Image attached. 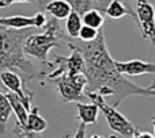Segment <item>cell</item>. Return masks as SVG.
Segmentation results:
<instances>
[{
    "label": "cell",
    "mask_w": 155,
    "mask_h": 138,
    "mask_svg": "<svg viewBox=\"0 0 155 138\" xmlns=\"http://www.w3.org/2000/svg\"><path fill=\"white\" fill-rule=\"evenodd\" d=\"M70 49H75L84 61V76L87 79L84 92H97L104 98H110V106L117 108L131 96L155 98V89L143 88L129 81L117 71L114 60L110 56L105 41L104 29H99L95 39L91 42H75L65 38Z\"/></svg>",
    "instance_id": "1"
},
{
    "label": "cell",
    "mask_w": 155,
    "mask_h": 138,
    "mask_svg": "<svg viewBox=\"0 0 155 138\" xmlns=\"http://www.w3.org/2000/svg\"><path fill=\"white\" fill-rule=\"evenodd\" d=\"M65 39V34L60 26L59 20L51 18L46 20L44 31L40 34H30L23 42L25 56L38 60L41 65H45L49 61L48 54L51 49L60 48V41Z\"/></svg>",
    "instance_id": "2"
},
{
    "label": "cell",
    "mask_w": 155,
    "mask_h": 138,
    "mask_svg": "<svg viewBox=\"0 0 155 138\" xmlns=\"http://www.w3.org/2000/svg\"><path fill=\"white\" fill-rule=\"evenodd\" d=\"M86 98H88L93 103H95L98 106L99 111L104 114L105 119H106L109 127L112 129L114 133H117L118 136H123L125 138L135 137V134L139 131V129L135 127L132 125V122H129L120 111H117V108L113 106H110L104 96H101L97 92H84Z\"/></svg>",
    "instance_id": "3"
},
{
    "label": "cell",
    "mask_w": 155,
    "mask_h": 138,
    "mask_svg": "<svg viewBox=\"0 0 155 138\" xmlns=\"http://www.w3.org/2000/svg\"><path fill=\"white\" fill-rule=\"evenodd\" d=\"M52 84L57 87L60 98L64 103L70 102H83L86 99L84 88L87 85V79L84 73L78 74H60L51 80Z\"/></svg>",
    "instance_id": "4"
},
{
    "label": "cell",
    "mask_w": 155,
    "mask_h": 138,
    "mask_svg": "<svg viewBox=\"0 0 155 138\" xmlns=\"http://www.w3.org/2000/svg\"><path fill=\"white\" fill-rule=\"evenodd\" d=\"M136 4L137 30L144 39H148L155 48V10L148 0H134Z\"/></svg>",
    "instance_id": "5"
},
{
    "label": "cell",
    "mask_w": 155,
    "mask_h": 138,
    "mask_svg": "<svg viewBox=\"0 0 155 138\" xmlns=\"http://www.w3.org/2000/svg\"><path fill=\"white\" fill-rule=\"evenodd\" d=\"M34 27L29 29H8L0 26V52L10 54H25L23 42L30 34H33Z\"/></svg>",
    "instance_id": "6"
},
{
    "label": "cell",
    "mask_w": 155,
    "mask_h": 138,
    "mask_svg": "<svg viewBox=\"0 0 155 138\" xmlns=\"http://www.w3.org/2000/svg\"><path fill=\"white\" fill-rule=\"evenodd\" d=\"M0 81H2V84L4 85L8 91L16 93V95L21 98V100L23 102L27 111H30L31 103H33V98H34V92L27 88V83L23 81L21 74L14 71H7V69H4L3 72H0Z\"/></svg>",
    "instance_id": "7"
},
{
    "label": "cell",
    "mask_w": 155,
    "mask_h": 138,
    "mask_svg": "<svg viewBox=\"0 0 155 138\" xmlns=\"http://www.w3.org/2000/svg\"><path fill=\"white\" fill-rule=\"evenodd\" d=\"M48 18L44 12H37L33 16H23V15H12V16H2L0 18V26L8 27V29H44Z\"/></svg>",
    "instance_id": "8"
},
{
    "label": "cell",
    "mask_w": 155,
    "mask_h": 138,
    "mask_svg": "<svg viewBox=\"0 0 155 138\" xmlns=\"http://www.w3.org/2000/svg\"><path fill=\"white\" fill-rule=\"evenodd\" d=\"M117 71L123 76H142V74L155 73V64L142 60H129V61H114Z\"/></svg>",
    "instance_id": "9"
},
{
    "label": "cell",
    "mask_w": 155,
    "mask_h": 138,
    "mask_svg": "<svg viewBox=\"0 0 155 138\" xmlns=\"http://www.w3.org/2000/svg\"><path fill=\"white\" fill-rule=\"evenodd\" d=\"M104 15L107 16L109 19H112V20L121 19L123 16H129L137 26V18L136 14H135V10L132 8V5L129 3H125L123 0H112L105 8Z\"/></svg>",
    "instance_id": "10"
},
{
    "label": "cell",
    "mask_w": 155,
    "mask_h": 138,
    "mask_svg": "<svg viewBox=\"0 0 155 138\" xmlns=\"http://www.w3.org/2000/svg\"><path fill=\"white\" fill-rule=\"evenodd\" d=\"M76 110H78V119L83 125H95L98 121L99 108L95 103H83V102H76Z\"/></svg>",
    "instance_id": "11"
},
{
    "label": "cell",
    "mask_w": 155,
    "mask_h": 138,
    "mask_svg": "<svg viewBox=\"0 0 155 138\" xmlns=\"http://www.w3.org/2000/svg\"><path fill=\"white\" fill-rule=\"evenodd\" d=\"M5 96H7L8 102H10V104H11L12 112L15 114V117H16V123L15 125L19 126V127H23V126L26 125L27 114H29V111H27V108L25 107L23 102L21 100V98H19L16 93L11 92V91L5 92Z\"/></svg>",
    "instance_id": "12"
},
{
    "label": "cell",
    "mask_w": 155,
    "mask_h": 138,
    "mask_svg": "<svg viewBox=\"0 0 155 138\" xmlns=\"http://www.w3.org/2000/svg\"><path fill=\"white\" fill-rule=\"evenodd\" d=\"M45 11H48L52 15V18L57 19V20H63L71 14L72 8L68 4L67 0H51L46 4Z\"/></svg>",
    "instance_id": "13"
},
{
    "label": "cell",
    "mask_w": 155,
    "mask_h": 138,
    "mask_svg": "<svg viewBox=\"0 0 155 138\" xmlns=\"http://www.w3.org/2000/svg\"><path fill=\"white\" fill-rule=\"evenodd\" d=\"M11 114H12V108L8 102L5 93L0 89V136L5 133V127H7V122L10 119Z\"/></svg>",
    "instance_id": "14"
},
{
    "label": "cell",
    "mask_w": 155,
    "mask_h": 138,
    "mask_svg": "<svg viewBox=\"0 0 155 138\" xmlns=\"http://www.w3.org/2000/svg\"><path fill=\"white\" fill-rule=\"evenodd\" d=\"M104 22H105V15L102 12H99L98 10H95V8H91V10L86 11L82 15V23L97 30L102 29Z\"/></svg>",
    "instance_id": "15"
},
{
    "label": "cell",
    "mask_w": 155,
    "mask_h": 138,
    "mask_svg": "<svg viewBox=\"0 0 155 138\" xmlns=\"http://www.w3.org/2000/svg\"><path fill=\"white\" fill-rule=\"evenodd\" d=\"M82 16L75 11H71V14L65 18V33L70 38H78L79 30L82 27Z\"/></svg>",
    "instance_id": "16"
},
{
    "label": "cell",
    "mask_w": 155,
    "mask_h": 138,
    "mask_svg": "<svg viewBox=\"0 0 155 138\" xmlns=\"http://www.w3.org/2000/svg\"><path fill=\"white\" fill-rule=\"evenodd\" d=\"M68 4L71 5L72 11L78 12L80 16L86 12V11L91 10V8H95L97 10V3L98 0H67Z\"/></svg>",
    "instance_id": "17"
},
{
    "label": "cell",
    "mask_w": 155,
    "mask_h": 138,
    "mask_svg": "<svg viewBox=\"0 0 155 138\" xmlns=\"http://www.w3.org/2000/svg\"><path fill=\"white\" fill-rule=\"evenodd\" d=\"M98 33H99V30L93 29L90 26H86V24H82V27L79 30V34H78V38L82 42H91L93 39L97 38Z\"/></svg>",
    "instance_id": "18"
},
{
    "label": "cell",
    "mask_w": 155,
    "mask_h": 138,
    "mask_svg": "<svg viewBox=\"0 0 155 138\" xmlns=\"http://www.w3.org/2000/svg\"><path fill=\"white\" fill-rule=\"evenodd\" d=\"M33 0H0V8H5L14 3H31Z\"/></svg>",
    "instance_id": "19"
},
{
    "label": "cell",
    "mask_w": 155,
    "mask_h": 138,
    "mask_svg": "<svg viewBox=\"0 0 155 138\" xmlns=\"http://www.w3.org/2000/svg\"><path fill=\"white\" fill-rule=\"evenodd\" d=\"M110 2H112V0H98V3H97V10H98L99 12H102V14H104L105 8H106V5L109 4ZM123 2L129 3V2H131V0H123Z\"/></svg>",
    "instance_id": "20"
},
{
    "label": "cell",
    "mask_w": 155,
    "mask_h": 138,
    "mask_svg": "<svg viewBox=\"0 0 155 138\" xmlns=\"http://www.w3.org/2000/svg\"><path fill=\"white\" fill-rule=\"evenodd\" d=\"M72 138H86V125L80 123L78 130H76V133H75V136Z\"/></svg>",
    "instance_id": "21"
},
{
    "label": "cell",
    "mask_w": 155,
    "mask_h": 138,
    "mask_svg": "<svg viewBox=\"0 0 155 138\" xmlns=\"http://www.w3.org/2000/svg\"><path fill=\"white\" fill-rule=\"evenodd\" d=\"M135 138H155L153 134H150V133H147V131H137L136 134H135Z\"/></svg>",
    "instance_id": "22"
},
{
    "label": "cell",
    "mask_w": 155,
    "mask_h": 138,
    "mask_svg": "<svg viewBox=\"0 0 155 138\" xmlns=\"http://www.w3.org/2000/svg\"><path fill=\"white\" fill-rule=\"evenodd\" d=\"M37 2V4H38V7L41 8V10H45V7H46V4H48L51 0H35Z\"/></svg>",
    "instance_id": "23"
},
{
    "label": "cell",
    "mask_w": 155,
    "mask_h": 138,
    "mask_svg": "<svg viewBox=\"0 0 155 138\" xmlns=\"http://www.w3.org/2000/svg\"><path fill=\"white\" fill-rule=\"evenodd\" d=\"M88 138H104L102 136H99V134H94V136H90Z\"/></svg>",
    "instance_id": "24"
},
{
    "label": "cell",
    "mask_w": 155,
    "mask_h": 138,
    "mask_svg": "<svg viewBox=\"0 0 155 138\" xmlns=\"http://www.w3.org/2000/svg\"><path fill=\"white\" fill-rule=\"evenodd\" d=\"M148 88H150V89H155V80H153V83H151V85Z\"/></svg>",
    "instance_id": "25"
},
{
    "label": "cell",
    "mask_w": 155,
    "mask_h": 138,
    "mask_svg": "<svg viewBox=\"0 0 155 138\" xmlns=\"http://www.w3.org/2000/svg\"><path fill=\"white\" fill-rule=\"evenodd\" d=\"M151 121H153V127H154V133H155V115L151 118Z\"/></svg>",
    "instance_id": "26"
},
{
    "label": "cell",
    "mask_w": 155,
    "mask_h": 138,
    "mask_svg": "<svg viewBox=\"0 0 155 138\" xmlns=\"http://www.w3.org/2000/svg\"><path fill=\"white\" fill-rule=\"evenodd\" d=\"M61 138H70V136H68V134H64V136H63Z\"/></svg>",
    "instance_id": "27"
},
{
    "label": "cell",
    "mask_w": 155,
    "mask_h": 138,
    "mask_svg": "<svg viewBox=\"0 0 155 138\" xmlns=\"http://www.w3.org/2000/svg\"><path fill=\"white\" fill-rule=\"evenodd\" d=\"M129 138H135V137H129Z\"/></svg>",
    "instance_id": "28"
}]
</instances>
